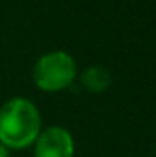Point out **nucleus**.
<instances>
[{
	"label": "nucleus",
	"mask_w": 156,
	"mask_h": 157,
	"mask_svg": "<svg viewBox=\"0 0 156 157\" xmlns=\"http://www.w3.org/2000/svg\"><path fill=\"white\" fill-rule=\"evenodd\" d=\"M82 85L92 94H101L111 85V74L101 65H91L82 74Z\"/></svg>",
	"instance_id": "obj_4"
},
{
	"label": "nucleus",
	"mask_w": 156,
	"mask_h": 157,
	"mask_svg": "<svg viewBox=\"0 0 156 157\" xmlns=\"http://www.w3.org/2000/svg\"><path fill=\"white\" fill-rule=\"evenodd\" d=\"M42 130L40 112L25 97L9 99L0 107V144L7 149H27Z\"/></svg>",
	"instance_id": "obj_1"
},
{
	"label": "nucleus",
	"mask_w": 156,
	"mask_h": 157,
	"mask_svg": "<svg viewBox=\"0 0 156 157\" xmlns=\"http://www.w3.org/2000/svg\"><path fill=\"white\" fill-rule=\"evenodd\" d=\"M76 77V62L67 52H47L32 69L34 84L44 92H59L69 87Z\"/></svg>",
	"instance_id": "obj_2"
},
{
	"label": "nucleus",
	"mask_w": 156,
	"mask_h": 157,
	"mask_svg": "<svg viewBox=\"0 0 156 157\" xmlns=\"http://www.w3.org/2000/svg\"><path fill=\"white\" fill-rule=\"evenodd\" d=\"M0 157H9V149L0 144Z\"/></svg>",
	"instance_id": "obj_5"
},
{
	"label": "nucleus",
	"mask_w": 156,
	"mask_h": 157,
	"mask_svg": "<svg viewBox=\"0 0 156 157\" xmlns=\"http://www.w3.org/2000/svg\"><path fill=\"white\" fill-rule=\"evenodd\" d=\"M34 157H74V139L70 132L59 125L40 130L34 142Z\"/></svg>",
	"instance_id": "obj_3"
}]
</instances>
